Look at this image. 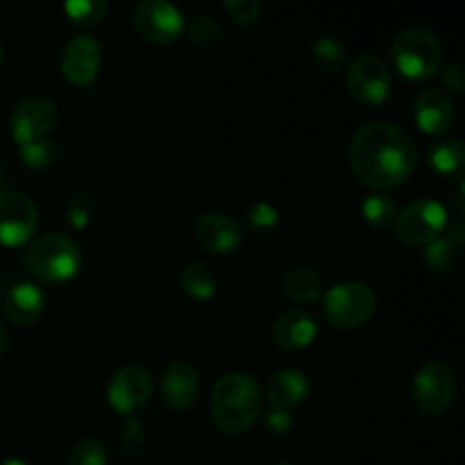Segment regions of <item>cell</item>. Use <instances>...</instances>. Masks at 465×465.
Returning a JSON list of instances; mask_svg holds the SVG:
<instances>
[{
  "label": "cell",
  "instance_id": "1",
  "mask_svg": "<svg viewBox=\"0 0 465 465\" xmlns=\"http://www.w3.org/2000/svg\"><path fill=\"white\" fill-rule=\"evenodd\" d=\"M352 175L375 191L404 184L418 162L416 141L400 125L389 121H371L354 132L348 148Z\"/></svg>",
  "mask_w": 465,
  "mask_h": 465
},
{
  "label": "cell",
  "instance_id": "2",
  "mask_svg": "<svg viewBox=\"0 0 465 465\" xmlns=\"http://www.w3.org/2000/svg\"><path fill=\"white\" fill-rule=\"evenodd\" d=\"M213 427L227 439H239L252 430L263 411V389L252 375L230 372L213 384L212 391Z\"/></svg>",
  "mask_w": 465,
  "mask_h": 465
},
{
  "label": "cell",
  "instance_id": "3",
  "mask_svg": "<svg viewBox=\"0 0 465 465\" xmlns=\"http://www.w3.org/2000/svg\"><path fill=\"white\" fill-rule=\"evenodd\" d=\"M82 250L71 236L59 234V232H50V234L36 236L30 245H27L25 254H23V263L27 271L44 282H68L80 272Z\"/></svg>",
  "mask_w": 465,
  "mask_h": 465
},
{
  "label": "cell",
  "instance_id": "4",
  "mask_svg": "<svg viewBox=\"0 0 465 465\" xmlns=\"http://www.w3.org/2000/svg\"><path fill=\"white\" fill-rule=\"evenodd\" d=\"M395 71L407 80L422 82L440 71L443 64V45L439 36L427 27H407L400 32L391 45Z\"/></svg>",
  "mask_w": 465,
  "mask_h": 465
},
{
  "label": "cell",
  "instance_id": "5",
  "mask_svg": "<svg viewBox=\"0 0 465 465\" xmlns=\"http://www.w3.org/2000/svg\"><path fill=\"white\" fill-rule=\"evenodd\" d=\"M322 313L339 330H357L366 325L377 309V295L371 284L348 280L322 291Z\"/></svg>",
  "mask_w": 465,
  "mask_h": 465
},
{
  "label": "cell",
  "instance_id": "6",
  "mask_svg": "<svg viewBox=\"0 0 465 465\" xmlns=\"http://www.w3.org/2000/svg\"><path fill=\"white\" fill-rule=\"evenodd\" d=\"M448 209L434 198L407 204L395 221V239L407 248H427L448 230Z\"/></svg>",
  "mask_w": 465,
  "mask_h": 465
},
{
  "label": "cell",
  "instance_id": "7",
  "mask_svg": "<svg viewBox=\"0 0 465 465\" xmlns=\"http://www.w3.org/2000/svg\"><path fill=\"white\" fill-rule=\"evenodd\" d=\"M413 402L425 416H443L457 398V372L445 361H430L416 372Z\"/></svg>",
  "mask_w": 465,
  "mask_h": 465
},
{
  "label": "cell",
  "instance_id": "8",
  "mask_svg": "<svg viewBox=\"0 0 465 465\" xmlns=\"http://www.w3.org/2000/svg\"><path fill=\"white\" fill-rule=\"evenodd\" d=\"M59 121L57 104L45 95H30L12 109L9 134L18 145L48 139Z\"/></svg>",
  "mask_w": 465,
  "mask_h": 465
},
{
  "label": "cell",
  "instance_id": "9",
  "mask_svg": "<svg viewBox=\"0 0 465 465\" xmlns=\"http://www.w3.org/2000/svg\"><path fill=\"white\" fill-rule=\"evenodd\" d=\"M132 23L139 36L148 44L168 45L175 44L184 32L186 23L180 9L166 0H143L132 12Z\"/></svg>",
  "mask_w": 465,
  "mask_h": 465
},
{
  "label": "cell",
  "instance_id": "10",
  "mask_svg": "<svg viewBox=\"0 0 465 465\" xmlns=\"http://www.w3.org/2000/svg\"><path fill=\"white\" fill-rule=\"evenodd\" d=\"M39 227V212L30 195L21 191L0 193V245L16 248L27 243Z\"/></svg>",
  "mask_w": 465,
  "mask_h": 465
},
{
  "label": "cell",
  "instance_id": "11",
  "mask_svg": "<svg viewBox=\"0 0 465 465\" xmlns=\"http://www.w3.org/2000/svg\"><path fill=\"white\" fill-rule=\"evenodd\" d=\"M348 89L352 98L363 104H381L391 95L393 89V77L391 68L386 66L384 59L375 54H361L348 66Z\"/></svg>",
  "mask_w": 465,
  "mask_h": 465
},
{
  "label": "cell",
  "instance_id": "12",
  "mask_svg": "<svg viewBox=\"0 0 465 465\" xmlns=\"http://www.w3.org/2000/svg\"><path fill=\"white\" fill-rule=\"evenodd\" d=\"M150 395H153V375L136 363L114 372L107 386L109 407L125 418L141 411L148 404Z\"/></svg>",
  "mask_w": 465,
  "mask_h": 465
},
{
  "label": "cell",
  "instance_id": "13",
  "mask_svg": "<svg viewBox=\"0 0 465 465\" xmlns=\"http://www.w3.org/2000/svg\"><path fill=\"white\" fill-rule=\"evenodd\" d=\"M193 239L204 252L230 254L243 243V227L227 213L209 212L195 221Z\"/></svg>",
  "mask_w": 465,
  "mask_h": 465
},
{
  "label": "cell",
  "instance_id": "14",
  "mask_svg": "<svg viewBox=\"0 0 465 465\" xmlns=\"http://www.w3.org/2000/svg\"><path fill=\"white\" fill-rule=\"evenodd\" d=\"M103 64V48L94 35H80L64 48L59 71L71 84L84 86L94 82Z\"/></svg>",
  "mask_w": 465,
  "mask_h": 465
},
{
  "label": "cell",
  "instance_id": "15",
  "mask_svg": "<svg viewBox=\"0 0 465 465\" xmlns=\"http://www.w3.org/2000/svg\"><path fill=\"white\" fill-rule=\"evenodd\" d=\"M159 393L171 411H189L200 395V375L189 361L168 363L159 380Z\"/></svg>",
  "mask_w": 465,
  "mask_h": 465
},
{
  "label": "cell",
  "instance_id": "16",
  "mask_svg": "<svg viewBox=\"0 0 465 465\" xmlns=\"http://www.w3.org/2000/svg\"><path fill=\"white\" fill-rule=\"evenodd\" d=\"M413 118L416 125L430 136H445L454 125L457 109L454 100L443 89H427L413 103Z\"/></svg>",
  "mask_w": 465,
  "mask_h": 465
},
{
  "label": "cell",
  "instance_id": "17",
  "mask_svg": "<svg viewBox=\"0 0 465 465\" xmlns=\"http://www.w3.org/2000/svg\"><path fill=\"white\" fill-rule=\"evenodd\" d=\"M318 336V322L304 309H291L284 312L272 322V341L280 350L286 352H298L309 348Z\"/></svg>",
  "mask_w": 465,
  "mask_h": 465
},
{
  "label": "cell",
  "instance_id": "18",
  "mask_svg": "<svg viewBox=\"0 0 465 465\" xmlns=\"http://www.w3.org/2000/svg\"><path fill=\"white\" fill-rule=\"evenodd\" d=\"M463 245H465V227L463 223H454L452 227L445 230L440 239L427 245L425 263L439 275H454L461 271L463 263Z\"/></svg>",
  "mask_w": 465,
  "mask_h": 465
},
{
  "label": "cell",
  "instance_id": "19",
  "mask_svg": "<svg viewBox=\"0 0 465 465\" xmlns=\"http://www.w3.org/2000/svg\"><path fill=\"white\" fill-rule=\"evenodd\" d=\"M45 309L44 291L30 282H18L5 295V313L18 327L35 325Z\"/></svg>",
  "mask_w": 465,
  "mask_h": 465
},
{
  "label": "cell",
  "instance_id": "20",
  "mask_svg": "<svg viewBox=\"0 0 465 465\" xmlns=\"http://www.w3.org/2000/svg\"><path fill=\"white\" fill-rule=\"evenodd\" d=\"M266 398L272 409H289L298 407L309 398V380L304 372L293 371V368H282L272 372L266 384Z\"/></svg>",
  "mask_w": 465,
  "mask_h": 465
},
{
  "label": "cell",
  "instance_id": "21",
  "mask_svg": "<svg viewBox=\"0 0 465 465\" xmlns=\"http://www.w3.org/2000/svg\"><path fill=\"white\" fill-rule=\"evenodd\" d=\"M427 162H430V166L439 175L448 177V180L463 182L465 148L459 139H445L431 145L430 153H427Z\"/></svg>",
  "mask_w": 465,
  "mask_h": 465
},
{
  "label": "cell",
  "instance_id": "22",
  "mask_svg": "<svg viewBox=\"0 0 465 465\" xmlns=\"http://www.w3.org/2000/svg\"><path fill=\"white\" fill-rule=\"evenodd\" d=\"M282 291L289 300L298 304H312L321 300L322 280L313 268L295 266L282 277Z\"/></svg>",
  "mask_w": 465,
  "mask_h": 465
},
{
  "label": "cell",
  "instance_id": "23",
  "mask_svg": "<svg viewBox=\"0 0 465 465\" xmlns=\"http://www.w3.org/2000/svg\"><path fill=\"white\" fill-rule=\"evenodd\" d=\"M180 282H182V289H184V293L189 295V298L200 300V302H203V300L213 298L218 291L216 275H213L212 268L203 262L186 263L184 271H182V275H180Z\"/></svg>",
  "mask_w": 465,
  "mask_h": 465
},
{
  "label": "cell",
  "instance_id": "24",
  "mask_svg": "<svg viewBox=\"0 0 465 465\" xmlns=\"http://www.w3.org/2000/svg\"><path fill=\"white\" fill-rule=\"evenodd\" d=\"M361 213L371 227H375V230H389L398 221L400 209L393 198H389L386 193H375L363 200Z\"/></svg>",
  "mask_w": 465,
  "mask_h": 465
},
{
  "label": "cell",
  "instance_id": "25",
  "mask_svg": "<svg viewBox=\"0 0 465 465\" xmlns=\"http://www.w3.org/2000/svg\"><path fill=\"white\" fill-rule=\"evenodd\" d=\"M312 57L316 62V66L325 73H339L341 68L348 62V53H345V45L341 41H336L334 36H321V39L313 44Z\"/></svg>",
  "mask_w": 465,
  "mask_h": 465
},
{
  "label": "cell",
  "instance_id": "26",
  "mask_svg": "<svg viewBox=\"0 0 465 465\" xmlns=\"http://www.w3.org/2000/svg\"><path fill=\"white\" fill-rule=\"evenodd\" d=\"M18 150H21L23 163H25L27 168H32V171H45V168L53 166L59 157V145L50 139L18 145Z\"/></svg>",
  "mask_w": 465,
  "mask_h": 465
},
{
  "label": "cell",
  "instance_id": "27",
  "mask_svg": "<svg viewBox=\"0 0 465 465\" xmlns=\"http://www.w3.org/2000/svg\"><path fill=\"white\" fill-rule=\"evenodd\" d=\"M64 14L75 25H95L107 14V3L104 0H68L64 3Z\"/></svg>",
  "mask_w": 465,
  "mask_h": 465
},
{
  "label": "cell",
  "instance_id": "28",
  "mask_svg": "<svg viewBox=\"0 0 465 465\" xmlns=\"http://www.w3.org/2000/svg\"><path fill=\"white\" fill-rule=\"evenodd\" d=\"M184 30L189 32L191 41L198 45H203V48L218 45L223 41V36H225L221 23H218L216 18L207 16V14H198V16H195L193 21L184 27Z\"/></svg>",
  "mask_w": 465,
  "mask_h": 465
},
{
  "label": "cell",
  "instance_id": "29",
  "mask_svg": "<svg viewBox=\"0 0 465 465\" xmlns=\"http://www.w3.org/2000/svg\"><path fill=\"white\" fill-rule=\"evenodd\" d=\"M109 463V452L107 445L103 440L86 439L80 440L75 448L68 452L66 465H107Z\"/></svg>",
  "mask_w": 465,
  "mask_h": 465
},
{
  "label": "cell",
  "instance_id": "30",
  "mask_svg": "<svg viewBox=\"0 0 465 465\" xmlns=\"http://www.w3.org/2000/svg\"><path fill=\"white\" fill-rule=\"evenodd\" d=\"M95 212V200L91 191H77L66 204V221L73 230H84Z\"/></svg>",
  "mask_w": 465,
  "mask_h": 465
},
{
  "label": "cell",
  "instance_id": "31",
  "mask_svg": "<svg viewBox=\"0 0 465 465\" xmlns=\"http://www.w3.org/2000/svg\"><path fill=\"white\" fill-rule=\"evenodd\" d=\"M116 440L123 454H127V457L139 454L145 443V430L143 425H141L139 418H132V416L125 418V420L121 422V427H118Z\"/></svg>",
  "mask_w": 465,
  "mask_h": 465
},
{
  "label": "cell",
  "instance_id": "32",
  "mask_svg": "<svg viewBox=\"0 0 465 465\" xmlns=\"http://www.w3.org/2000/svg\"><path fill=\"white\" fill-rule=\"evenodd\" d=\"M223 9L232 18V23H236L239 27H250L262 18L263 5L259 0H225Z\"/></svg>",
  "mask_w": 465,
  "mask_h": 465
},
{
  "label": "cell",
  "instance_id": "33",
  "mask_svg": "<svg viewBox=\"0 0 465 465\" xmlns=\"http://www.w3.org/2000/svg\"><path fill=\"white\" fill-rule=\"evenodd\" d=\"M277 221H280V213H277V209L272 207L271 203H266V200L254 203L252 207L248 209V223L252 230L268 232L277 225Z\"/></svg>",
  "mask_w": 465,
  "mask_h": 465
},
{
  "label": "cell",
  "instance_id": "34",
  "mask_svg": "<svg viewBox=\"0 0 465 465\" xmlns=\"http://www.w3.org/2000/svg\"><path fill=\"white\" fill-rule=\"evenodd\" d=\"M263 422H266V427L272 431V434L282 436V434H286V431H291V427H293V416H291L289 411H284V409L271 407L266 411Z\"/></svg>",
  "mask_w": 465,
  "mask_h": 465
},
{
  "label": "cell",
  "instance_id": "35",
  "mask_svg": "<svg viewBox=\"0 0 465 465\" xmlns=\"http://www.w3.org/2000/svg\"><path fill=\"white\" fill-rule=\"evenodd\" d=\"M443 84L445 89L452 91V94L461 95L465 91V68L461 64H450L443 73Z\"/></svg>",
  "mask_w": 465,
  "mask_h": 465
},
{
  "label": "cell",
  "instance_id": "36",
  "mask_svg": "<svg viewBox=\"0 0 465 465\" xmlns=\"http://www.w3.org/2000/svg\"><path fill=\"white\" fill-rule=\"evenodd\" d=\"M454 207H457L459 213L465 212V204H463V182H459L457 193H454Z\"/></svg>",
  "mask_w": 465,
  "mask_h": 465
},
{
  "label": "cell",
  "instance_id": "37",
  "mask_svg": "<svg viewBox=\"0 0 465 465\" xmlns=\"http://www.w3.org/2000/svg\"><path fill=\"white\" fill-rule=\"evenodd\" d=\"M7 350V330L3 327V322H0V354Z\"/></svg>",
  "mask_w": 465,
  "mask_h": 465
},
{
  "label": "cell",
  "instance_id": "38",
  "mask_svg": "<svg viewBox=\"0 0 465 465\" xmlns=\"http://www.w3.org/2000/svg\"><path fill=\"white\" fill-rule=\"evenodd\" d=\"M3 465H27V463L23 461V459H7Z\"/></svg>",
  "mask_w": 465,
  "mask_h": 465
},
{
  "label": "cell",
  "instance_id": "39",
  "mask_svg": "<svg viewBox=\"0 0 465 465\" xmlns=\"http://www.w3.org/2000/svg\"><path fill=\"white\" fill-rule=\"evenodd\" d=\"M3 186H5V168L0 166V193H3Z\"/></svg>",
  "mask_w": 465,
  "mask_h": 465
},
{
  "label": "cell",
  "instance_id": "40",
  "mask_svg": "<svg viewBox=\"0 0 465 465\" xmlns=\"http://www.w3.org/2000/svg\"><path fill=\"white\" fill-rule=\"evenodd\" d=\"M3 57H5V50H3V44H0V64H3Z\"/></svg>",
  "mask_w": 465,
  "mask_h": 465
},
{
  "label": "cell",
  "instance_id": "41",
  "mask_svg": "<svg viewBox=\"0 0 465 465\" xmlns=\"http://www.w3.org/2000/svg\"><path fill=\"white\" fill-rule=\"evenodd\" d=\"M272 465H295V463H272Z\"/></svg>",
  "mask_w": 465,
  "mask_h": 465
}]
</instances>
